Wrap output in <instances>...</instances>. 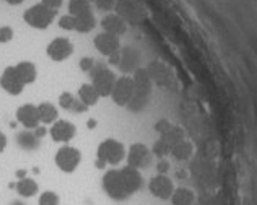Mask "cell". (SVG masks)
<instances>
[{
    "label": "cell",
    "instance_id": "25",
    "mask_svg": "<svg viewBox=\"0 0 257 205\" xmlns=\"http://www.w3.org/2000/svg\"><path fill=\"white\" fill-rule=\"evenodd\" d=\"M78 98H80V101H82L86 108H90V106H94L98 102L99 94H98L96 90H94V86L91 83H85V85L80 86Z\"/></svg>",
    "mask_w": 257,
    "mask_h": 205
},
{
    "label": "cell",
    "instance_id": "8",
    "mask_svg": "<svg viewBox=\"0 0 257 205\" xmlns=\"http://www.w3.org/2000/svg\"><path fill=\"white\" fill-rule=\"evenodd\" d=\"M125 156H127V166L140 171L150 165L152 152L144 143H134V145H131V148H128Z\"/></svg>",
    "mask_w": 257,
    "mask_h": 205
},
{
    "label": "cell",
    "instance_id": "33",
    "mask_svg": "<svg viewBox=\"0 0 257 205\" xmlns=\"http://www.w3.org/2000/svg\"><path fill=\"white\" fill-rule=\"evenodd\" d=\"M94 65H96V62H94V59H91V57H83L80 60V68H82L83 72H91Z\"/></svg>",
    "mask_w": 257,
    "mask_h": 205
},
{
    "label": "cell",
    "instance_id": "16",
    "mask_svg": "<svg viewBox=\"0 0 257 205\" xmlns=\"http://www.w3.org/2000/svg\"><path fill=\"white\" fill-rule=\"evenodd\" d=\"M17 119L23 127L28 131H35L39 127V114H38V106L35 105H23L17 109Z\"/></svg>",
    "mask_w": 257,
    "mask_h": 205
},
{
    "label": "cell",
    "instance_id": "27",
    "mask_svg": "<svg viewBox=\"0 0 257 205\" xmlns=\"http://www.w3.org/2000/svg\"><path fill=\"white\" fill-rule=\"evenodd\" d=\"M38 114H39V121L43 124H54L57 121V108L51 105V102H41L38 106Z\"/></svg>",
    "mask_w": 257,
    "mask_h": 205
},
{
    "label": "cell",
    "instance_id": "10",
    "mask_svg": "<svg viewBox=\"0 0 257 205\" xmlns=\"http://www.w3.org/2000/svg\"><path fill=\"white\" fill-rule=\"evenodd\" d=\"M174 184L166 174H158L152 177L150 184H148V190L153 197H157L160 200H170L174 192Z\"/></svg>",
    "mask_w": 257,
    "mask_h": 205
},
{
    "label": "cell",
    "instance_id": "38",
    "mask_svg": "<svg viewBox=\"0 0 257 205\" xmlns=\"http://www.w3.org/2000/svg\"><path fill=\"white\" fill-rule=\"evenodd\" d=\"M96 124H98L96 119H90V121H88V129H94V127H96Z\"/></svg>",
    "mask_w": 257,
    "mask_h": 205
},
{
    "label": "cell",
    "instance_id": "39",
    "mask_svg": "<svg viewBox=\"0 0 257 205\" xmlns=\"http://www.w3.org/2000/svg\"><path fill=\"white\" fill-rule=\"evenodd\" d=\"M7 4H10V5H18V4H22L23 0H5Z\"/></svg>",
    "mask_w": 257,
    "mask_h": 205
},
{
    "label": "cell",
    "instance_id": "18",
    "mask_svg": "<svg viewBox=\"0 0 257 205\" xmlns=\"http://www.w3.org/2000/svg\"><path fill=\"white\" fill-rule=\"evenodd\" d=\"M139 64H140L139 51H135L134 47H124V49H120L119 68L124 73H134L139 68Z\"/></svg>",
    "mask_w": 257,
    "mask_h": 205
},
{
    "label": "cell",
    "instance_id": "34",
    "mask_svg": "<svg viewBox=\"0 0 257 205\" xmlns=\"http://www.w3.org/2000/svg\"><path fill=\"white\" fill-rule=\"evenodd\" d=\"M173 124H171V122L170 121H166V119H161V121H158L157 122V124H155V131H157L160 135H163L166 131H168V129H170Z\"/></svg>",
    "mask_w": 257,
    "mask_h": 205
},
{
    "label": "cell",
    "instance_id": "32",
    "mask_svg": "<svg viewBox=\"0 0 257 205\" xmlns=\"http://www.w3.org/2000/svg\"><path fill=\"white\" fill-rule=\"evenodd\" d=\"M13 39V30L10 26H0V43H9Z\"/></svg>",
    "mask_w": 257,
    "mask_h": 205
},
{
    "label": "cell",
    "instance_id": "9",
    "mask_svg": "<svg viewBox=\"0 0 257 205\" xmlns=\"http://www.w3.org/2000/svg\"><path fill=\"white\" fill-rule=\"evenodd\" d=\"M111 96H112V101L116 102L117 106H127L128 101H131L134 96V80H132V77L124 75V77L117 78L116 85H114V88H112Z\"/></svg>",
    "mask_w": 257,
    "mask_h": 205
},
{
    "label": "cell",
    "instance_id": "2",
    "mask_svg": "<svg viewBox=\"0 0 257 205\" xmlns=\"http://www.w3.org/2000/svg\"><path fill=\"white\" fill-rule=\"evenodd\" d=\"M132 80H134V96L128 101L127 108L131 109L132 113H139L148 105L153 81L150 78V75H148L147 68H142V67H139L137 70L134 72Z\"/></svg>",
    "mask_w": 257,
    "mask_h": 205
},
{
    "label": "cell",
    "instance_id": "11",
    "mask_svg": "<svg viewBox=\"0 0 257 205\" xmlns=\"http://www.w3.org/2000/svg\"><path fill=\"white\" fill-rule=\"evenodd\" d=\"M147 72L150 75V78L153 83H157L163 88H170L173 85V72L170 70V67L165 65L160 60H153L150 65L147 67Z\"/></svg>",
    "mask_w": 257,
    "mask_h": 205
},
{
    "label": "cell",
    "instance_id": "23",
    "mask_svg": "<svg viewBox=\"0 0 257 205\" xmlns=\"http://www.w3.org/2000/svg\"><path fill=\"white\" fill-rule=\"evenodd\" d=\"M170 200L173 205H194L195 194L187 187H178V189H174Z\"/></svg>",
    "mask_w": 257,
    "mask_h": 205
},
{
    "label": "cell",
    "instance_id": "4",
    "mask_svg": "<svg viewBox=\"0 0 257 205\" xmlns=\"http://www.w3.org/2000/svg\"><path fill=\"white\" fill-rule=\"evenodd\" d=\"M69 15L75 18V31L78 33H90L94 28V23H96L88 0H70Z\"/></svg>",
    "mask_w": 257,
    "mask_h": 205
},
{
    "label": "cell",
    "instance_id": "21",
    "mask_svg": "<svg viewBox=\"0 0 257 205\" xmlns=\"http://www.w3.org/2000/svg\"><path fill=\"white\" fill-rule=\"evenodd\" d=\"M13 67H15V72L20 77V80L23 81V85L33 83V81L36 80L38 70H36L35 64H31V62H20V64L13 65Z\"/></svg>",
    "mask_w": 257,
    "mask_h": 205
},
{
    "label": "cell",
    "instance_id": "37",
    "mask_svg": "<svg viewBox=\"0 0 257 205\" xmlns=\"http://www.w3.org/2000/svg\"><path fill=\"white\" fill-rule=\"evenodd\" d=\"M5 147H7V137L2 131H0V152H4Z\"/></svg>",
    "mask_w": 257,
    "mask_h": 205
},
{
    "label": "cell",
    "instance_id": "1",
    "mask_svg": "<svg viewBox=\"0 0 257 205\" xmlns=\"http://www.w3.org/2000/svg\"><path fill=\"white\" fill-rule=\"evenodd\" d=\"M142 184H144V177H142L140 171L131 166L109 169L103 176V189L106 195L117 202L127 200L128 197L139 192Z\"/></svg>",
    "mask_w": 257,
    "mask_h": 205
},
{
    "label": "cell",
    "instance_id": "7",
    "mask_svg": "<svg viewBox=\"0 0 257 205\" xmlns=\"http://www.w3.org/2000/svg\"><path fill=\"white\" fill-rule=\"evenodd\" d=\"M80 161H82V153L75 147L65 145L62 148H59L56 153V165L64 173H73L78 168Z\"/></svg>",
    "mask_w": 257,
    "mask_h": 205
},
{
    "label": "cell",
    "instance_id": "13",
    "mask_svg": "<svg viewBox=\"0 0 257 205\" xmlns=\"http://www.w3.org/2000/svg\"><path fill=\"white\" fill-rule=\"evenodd\" d=\"M73 52V44L67 38H56L51 41V44L47 46V56L56 62H62V60L69 59Z\"/></svg>",
    "mask_w": 257,
    "mask_h": 205
},
{
    "label": "cell",
    "instance_id": "26",
    "mask_svg": "<svg viewBox=\"0 0 257 205\" xmlns=\"http://www.w3.org/2000/svg\"><path fill=\"white\" fill-rule=\"evenodd\" d=\"M17 142H18L20 147H22L23 150H28V152H31V150H36L39 147V137L33 131H28V129L18 134Z\"/></svg>",
    "mask_w": 257,
    "mask_h": 205
},
{
    "label": "cell",
    "instance_id": "36",
    "mask_svg": "<svg viewBox=\"0 0 257 205\" xmlns=\"http://www.w3.org/2000/svg\"><path fill=\"white\" fill-rule=\"evenodd\" d=\"M157 169H158V173H160V174H166L168 171H170V163H168L165 158H163V160H160Z\"/></svg>",
    "mask_w": 257,
    "mask_h": 205
},
{
    "label": "cell",
    "instance_id": "22",
    "mask_svg": "<svg viewBox=\"0 0 257 205\" xmlns=\"http://www.w3.org/2000/svg\"><path fill=\"white\" fill-rule=\"evenodd\" d=\"M15 189L22 197H33V195L38 194L39 186H38V182L35 179H31V177H23V179L17 181Z\"/></svg>",
    "mask_w": 257,
    "mask_h": 205
},
{
    "label": "cell",
    "instance_id": "20",
    "mask_svg": "<svg viewBox=\"0 0 257 205\" xmlns=\"http://www.w3.org/2000/svg\"><path fill=\"white\" fill-rule=\"evenodd\" d=\"M59 105L60 108L67 109V111H72V113H85L86 111V106L83 105L82 101H80V98H75L72 93L65 91L59 96Z\"/></svg>",
    "mask_w": 257,
    "mask_h": 205
},
{
    "label": "cell",
    "instance_id": "31",
    "mask_svg": "<svg viewBox=\"0 0 257 205\" xmlns=\"http://www.w3.org/2000/svg\"><path fill=\"white\" fill-rule=\"evenodd\" d=\"M59 26L62 30H67V31H73L75 30V18L72 15H65L59 20Z\"/></svg>",
    "mask_w": 257,
    "mask_h": 205
},
{
    "label": "cell",
    "instance_id": "6",
    "mask_svg": "<svg viewBox=\"0 0 257 205\" xmlns=\"http://www.w3.org/2000/svg\"><path fill=\"white\" fill-rule=\"evenodd\" d=\"M23 18H25V22L31 26V28L44 30L54 22V18H56V12L47 9V7L43 5V4H38V5H33L31 9L26 10Z\"/></svg>",
    "mask_w": 257,
    "mask_h": 205
},
{
    "label": "cell",
    "instance_id": "17",
    "mask_svg": "<svg viewBox=\"0 0 257 205\" xmlns=\"http://www.w3.org/2000/svg\"><path fill=\"white\" fill-rule=\"evenodd\" d=\"M51 137L54 142H59V143H67L69 140H72L73 137L77 134V129L75 126L72 124L69 121H56L51 127L49 131Z\"/></svg>",
    "mask_w": 257,
    "mask_h": 205
},
{
    "label": "cell",
    "instance_id": "28",
    "mask_svg": "<svg viewBox=\"0 0 257 205\" xmlns=\"http://www.w3.org/2000/svg\"><path fill=\"white\" fill-rule=\"evenodd\" d=\"M160 139H163V140L168 143V145H170V147L173 148L178 142L184 140V131H182V127L173 124L163 135H160Z\"/></svg>",
    "mask_w": 257,
    "mask_h": 205
},
{
    "label": "cell",
    "instance_id": "19",
    "mask_svg": "<svg viewBox=\"0 0 257 205\" xmlns=\"http://www.w3.org/2000/svg\"><path fill=\"white\" fill-rule=\"evenodd\" d=\"M103 28L104 33H111L114 36H119V34H124L127 30V23L124 22L119 15H107L103 18Z\"/></svg>",
    "mask_w": 257,
    "mask_h": 205
},
{
    "label": "cell",
    "instance_id": "40",
    "mask_svg": "<svg viewBox=\"0 0 257 205\" xmlns=\"http://www.w3.org/2000/svg\"><path fill=\"white\" fill-rule=\"evenodd\" d=\"M12 205H25V203H22V202H13Z\"/></svg>",
    "mask_w": 257,
    "mask_h": 205
},
{
    "label": "cell",
    "instance_id": "35",
    "mask_svg": "<svg viewBox=\"0 0 257 205\" xmlns=\"http://www.w3.org/2000/svg\"><path fill=\"white\" fill-rule=\"evenodd\" d=\"M62 2H64V0H43L41 4H43V5H46L47 9H51V10L56 12V10L59 9V7L62 5Z\"/></svg>",
    "mask_w": 257,
    "mask_h": 205
},
{
    "label": "cell",
    "instance_id": "29",
    "mask_svg": "<svg viewBox=\"0 0 257 205\" xmlns=\"http://www.w3.org/2000/svg\"><path fill=\"white\" fill-rule=\"evenodd\" d=\"M152 153H155V155L158 156V158L163 160L166 155H170V153H171V147L168 145V143H166L163 139H160V140H157V143L153 145Z\"/></svg>",
    "mask_w": 257,
    "mask_h": 205
},
{
    "label": "cell",
    "instance_id": "5",
    "mask_svg": "<svg viewBox=\"0 0 257 205\" xmlns=\"http://www.w3.org/2000/svg\"><path fill=\"white\" fill-rule=\"evenodd\" d=\"M90 73H91V85L98 91L99 96H109L117 80L114 77L112 70H109V68L101 64H96Z\"/></svg>",
    "mask_w": 257,
    "mask_h": 205
},
{
    "label": "cell",
    "instance_id": "3",
    "mask_svg": "<svg viewBox=\"0 0 257 205\" xmlns=\"http://www.w3.org/2000/svg\"><path fill=\"white\" fill-rule=\"evenodd\" d=\"M125 148L120 142L114 139H106L104 142L99 143L98 152H96V166L106 168L107 165L116 166L125 158Z\"/></svg>",
    "mask_w": 257,
    "mask_h": 205
},
{
    "label": "cell",
    "instance_id": "14",
    "mask_svg": "<svg viewBox=\"0 0 257 205\" xmlns=\"http://www.w3.org/2000/svg\"><path fill=\"white\" fill-rule=\"evenodd\" d=\"M94 46L96 49L106 57H111L114 54L120 52V41L119 36H114L111 33H101L94 38Z\"/></svg>",
    "mask_w": 257,
    "mask_h": 205
},
{
    "label": "cell",
    "instance_id": "12",
    "mask_svg": "<svg viewBox=\"0 0 257 205\" xmlns=\"http://www.w3.org/2000/svg\"><path fill=\"white\" fill-rule=\"evenodd\" d=\"M117 13L125 23H132V25H139L144 22V18H145L144 9L135 2H132V0H122V2H119Z\"/></svg>",
    "mask_w": 257,
    "mask_h": 205
},
{
    "label": "cell",
    "instance_id": "24",
    "mask_svg": "<svg viewBox=\"0 0 257 205\" xmlns=\"http://www.w3.org/2000/svg\"><path fill=\"white\" fill-rule=\"evenodd\" d=\"M194 153V145L189 140H181L178 142L176 145L171 148V155L174 156L176 160H179V161H186L189 160L192 156Z\"/></svg>",
    "mask_w": 257,
    "mask_h": 205
},
{
    "label": "cell",
    "instance_id": "15",
    "mask_svg": "<svg viewBox=\"0 0 257 205\" xmlns=\"http://www.w3.org/2000/svg\"><path fill=\"white\" fill-rule=\"evenodd\" d=\"M0 86H2L9 94H13V96H17V94H20L23 91L25 85L17 75L15 67H7L5 68L2 77H0Z\"/></svg>",
    "mask_w": 257,
    "mask_h": 205
},
{
    "label": "cell",
    "instance_id": "30",
    "mask_svg": "<svg viewBox=\"0 0 257 205\" xmlns=\"http://www.w3.org/2000/svg\"><path fill=\"white\" fill-rule=\"evenodd\" d=\"M60 203V197L52 192V190H46L41 195H39V205H59Z\"/></svg>",
    "mask_w": 257,
    "mask_h": 205
}]
</instances>
